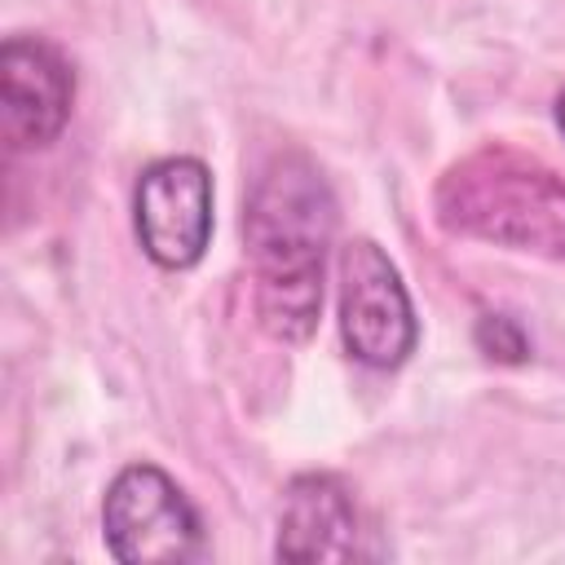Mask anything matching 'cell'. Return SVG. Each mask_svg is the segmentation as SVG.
I'll return each instance as SVG.
<instances>
[{
	"mask_svg": "<svg viewBox=\"0 0 565 565\" xmlns=\"http://www.w3.org/2000/svg\"><path fill=\"white\" fill-rule=\"evenodd\" d=\"M132 216L141 252L159 269L199 265L212 238V172L190 154L150 163L137 177Z\"/></svg>",
	"mask_w": 565,
	"mask_h": 565,
	"instance_id": "5b68a950",
	"label": "cell"
},
{
	"mask_svg": "<svg viewBox=\"0 0 565 565\" xmlns=\"http://www.w3.org/2000/svg\"><path fill=\"white\" fill-rule=\"evenodd\" d=\"M556 124H561V132H565V93L556 97Z\"/></svg>",
	"mask_w": 565,
	"mask_h": 565,
	"instance_id": "9c48e42d",
	"label": "cell"
},
{
	"mask_svg": "<svg viewBox=\"0 0 565 565\" xmlns=\"http://www.w3.org/2000/svg\"><path fill=\"white\" fill-rule=\"evenodd\" d=\"M278 561H349L358 556V508L340 477L300 472L282 494Z\"/></svg>",
	"mask_w": 565,
	"mask_h": 565,
	"instance_id": "52a82bcc",
	"label": "cell"
},
{
	"mask_svg": "<svg viewBox=\"0 0 565 565\" xmlns=\"http://www.w3.org/2000/svg\"><path fill=\"white\" fill-rule=\"evenodd\" d=\"M437 221L450 234L565 256V181L512 150H481L441 177Z\"/></svg>",
	"mask_w": 565,
	"mask_h": 565,
	"instance_id": "7a4b0ae2",
	"label": "cell"
},
{
	"mask_svg": "<svg viewBox=\"0 0 565 565\" xmlns=\"http://www.w3.org/2000/svg\"><path fill=\"white\" fill-rule=\"evenodd\" d=\"M102 534L124 565H172L203 552V525L185 490L154 463H128L102 499Z\"/></svg>",
	"mask_w": 565,
	"mask_h": 565,
	"instance_id": "3957f363",
	"label": "cell"
},
{
	"mask_svg": "<svg viewBox=\"0 0 565 565\" xmlns=\"http://www.w3.org/2000/svg\"><path fill=\"white\" fill-rule=\"evenodd\" d=\"M243 234L256 274L260 327L282 344L309 340L318 327L322 269L335 234V199L309 154L282 150L260 168Z\"/></svg>",
	"mask_w": 565,
	"mask_h": 565,
	"instance_id": "6da1fadb",
	"label": "cell"
},
{
	"mask_svg": "<svg viewBox=\"0 0 565 565\" xmlns=\"http://www.w3.org/2000/svg\"><path fill=\"white\" fill-rule=\"evenodd\" d=\"M477 344H481L486 358H499V362H521L530 353L521 327L512 318H503V313H486L477 322Z\"/></svg>",
	"mask_w": 565,
	"mask_h": 565,
	"instance_id": "ba28073f",
	"label": "cell"
},
{
	"mask_svg": "<svg viewBox=\"0 0 565 565\" xmlns=\"http://www.w3.org/2000/svg\"><path fill=\"white\" fill-rule=\"evenodd\" d=\"M75 75L66 57L35 40L9 35L0 49V102H4V137L13 150L49 146L71 119Z\"/></svg>",
	"mask_w": 565,
	"mask_h": 565,
	"instance_id": "8992f818",
	"label": "cell"
},
{
	"mask_svg": "<svg viewBox=\"0 0 565 565\" xmlns=\"http://www.w3.org/2000/svg\"><path fill=\"white\" fill-rule=\"evenodd\" d=\"M340 340L371 371L402 366L419 340L406 282L371 238L340 247Z\"/></svg>",
	"mask_w": 565,
	"mask_h": 565,
	"instance_id": "277c9868",
	"label": "cell"
}]
</instances>
